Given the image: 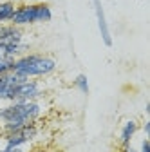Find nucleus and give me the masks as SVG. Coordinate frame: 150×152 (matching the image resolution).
Wrapping results in <instances>:
<instances>
[{"label": "nucleus", "mask_w": 150, "mask_h": 152, "mask_svg": "<svg viewBox=\"0 0 150 152\" xmlns=\"http://www.w3.org/2000/svg\"><path fill=\"white\" fill-rule=\"evenodd\" d=\"M11 2H15V4H18V2H22V0H11Z\"/></svg>", "instance_id": "dca6fc26"}, {"label": "nucleus", "mask_w": 150, "mask_h": 152, "mask_svg": "<svg viewBox=\"0 0 150 152\" xmlns=\"http://www.w3.org/2000/svg\"><path fill=\"white\" fill-rule=\"evenodd\" d=\"M27 152H49L47 148H40V147H34V148H29Z\"/></svg>", "instance_id": "2eb2a0df"}, {"label": "nucleus", "mask_w": 150, "mask_h": 152, "mask_svg": "<svg viewBox=\"0 0 150 152\" xmlns=\"http://www.w3.org/2000/svg\"><path fill=\"white\" fill-rule=\"evenodd\" d=\"M15 7H16V4L11 2V0H4V2H0V24H9L11 22Z\"/></svg>", "instance_id": "6e6552de"}, {"label": "nucleus", "mask_w": 150, "mask_h": 152, "mask_svg": "<svg viewBox=\"0 0 150 152\" xmlns=\"http://www.w3.org/2000/svg\"><path fill=\"white\" fill-rule=\"evenodd\" d=\"M138 132H139V121L138 120H127L119 129V145L132 143V140L136 138Z\"/></svg>", "instance_id": "0eeeda50"}, {"label": "nucleus", "mask_w": 150, "mask_h": 152, "mask_svg": "<svg viewBox=\"0 0 150 152\" xmlns=\"http://www.w3.org/2000/svg\"><path fill=\"white\" fill-rule=\"evenodd\" d=\"M45 109L47 107L42 100L0 103V123L27 125V123L40 121L45 114Z\"/></svg>", "instance_id": "f03ea898"}, {"label": "nucleus", "mask_w": 150, "mask_h": 152, "mask_svg": "<svg viewBox=\"0 0 150 152\" xmlns=\"http://www.w3.org/2000/svg\"><path fill=\"white\" fill-rule=\"evenodd\" d=\"M58 69V62L54 56L45 53H25L22 56L15 58L13 62V72L24 76L27 80H42L54 74Z\"/></svg>", "instance_id": "f257e3e1"}, {"label": "nucleus", "mask_w": 150, "mask_h": 152, "mask_svg": "<svg viewBox=\"0 0 150 152\" xmlns=\"http://www.w3.org/2000/svg\"><path fill=\"white\" fill-rule=\"evenodd\" d=\"M92 6H94V13H96V20H98V29H100V34H101V40H103V44L107 47H110L112 45V34H110V29H108V22H107L101 0H92Z\"/></svg>", "instance_id": "423d86ee"}, {"label": "nucleus", "mask_w": 150, "mask_h": 152, "mask_svg": "<svg viewBox=\"0 0 150 152\" xmlns=\"http://www.w3.org/2000/svg\"><path fill=\"white\" fill-rule=\"evenodd\" d=\"M40 130V121H34L9 134H0V147H31L38 141Z\"/></svg>", "instance_id": "20e7f679"}, {"label": "nucleus", "mask_w": 150, "mask_h": 152, "mask_svg": "<svg viewBox=\"0 0 150 152\" xmlns=\"http://www.w3.org/2000/svg\"><path fill=\"white\" fill-rule=\"evenodd\" d=\"M31 147H0V152H27Z\"/></svg>", "instance_id": "9b49d317"}, {"label": "nucleus", "mask_w": 150, "mask_h": 152, "mask_svg": "<svg viewBox=\"0 0 150 152\" xmlns=\"http://www.w3.org/2000/svg\"><path fill=\"white\" fill-rule=\"evenodd\" d=\"M45 87L40 80H24L22 83L15 85L13 91V102H33L42 100L45 96Z\"/></svg>", "instance_id": "39448f33"}, {"label": "nucleus", "mask_w": 150, "mask_h": 152, "mask_svg": "<svg viewBox=\"0 0 150 152\" xmlns=\"http://www.w3.org/2000/svg\"><path fill=\"white\" fill-rule=\"evenodd\" d=\"M138 152H150V141H148L146 136L141 140V143H139V147H138Z\"/></svg>", "instance_id": "f8f14e48"}, {"label": "nucleus", "mask_w": 150, "mask_h": 152, "mask_svg": "<svg viewBox=\"0 0 150 152\" xmlns=\"http://www.w3.org/2000/svg\"><path fill=\"white\" fill-rule=\"evenodd\" d=\"M143 132H145V136H148V132H150V123L148 121L143 123Z\"/></svg>", "instance_id": "4468645a"}, {"label": "nucleus", "mask_w": 150, "mask_h": 152, "mask_svg": "<svg viewBox=\"0 0 150 152\" xmlns=\"http://www.w3.org/2000/svg\"><path fill=\"white\" fill-rule=\"evenodd\" d=\"M13 62H15V58H9V56L0 54V76L6 74V72H11V69H13Z\"/></svg>", "instance_id": "9d476101"}, {"label": "nucleus", "mask_w": 150, "mask_h": 152, "mask_svg": "<svg viewBox=\"0 0 150 152\" xmlns=\"http://www.w3.org/2000/svg\"><path fill=\"white\" fill-rule=\"evenodd\" d=\"M52 20V9L45 2H20L16 4L11 24L16 27H31L34 24H47Z\"/></svg>", "instance_id": "7ed1b4c3"}, {"label": "nucleus", "mask_w": 150, "mask_h": 152, "mask_svg": "<svg viewBox=\"0 0 150 152\" xmlns=\"http://www.w3.org/2000/svg\"><path fill=\"white\" fill-rule=\"evenodd\" d=\"M119 152H138V147L132 143H127V145H119Z\"/></svg>", "instance_id": "ddd939ff"}, {"label": "nucleus", "mask_w": 150, "mask_h": 152, "mask_svg": "<svg viewBox=\"0 0 150 152\" xmlns=\"http://www.w3.org/2000/svg\"><path fill=\"white\" fill-rule=\"evenodd\" d=\"M72 85H74V89H78L82 94L89 92V78H87L85 74H76V76H74Z\"/></svg>", "instance_id": "1a4fd4ad"}]
</instances>
